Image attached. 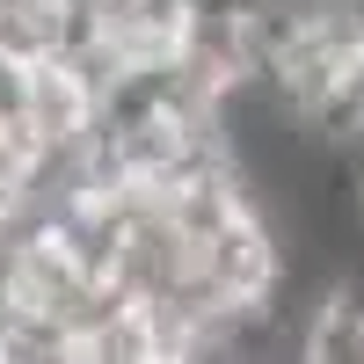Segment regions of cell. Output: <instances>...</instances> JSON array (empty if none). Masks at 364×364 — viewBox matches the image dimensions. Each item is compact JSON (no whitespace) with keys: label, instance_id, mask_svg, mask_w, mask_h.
<instances>
[{"label":"cell","instance_id":"cell-1","mask_svg":"<svg viewBox=\"0 0 364 364\" xmlns=\"http://www.w3.org/2000/svg\"><path fill=\"white\" fill-rule=\"evenodd\" d=\"M204 8H211V0H95V37L124 58L132 73L182 66V51H190Z\"/></svg>","mask_w":364,"mask_h":364},{"label":"cell","instance_id":"cell-2","mask_svg":"<svg viewBox=\"0 0 364 364\" xmlns=\"http://www.w3.org/2000/svg\"><path fill=\"white\" fill-rule=\"evenodd\" d=\"M0 364H87V328L44 306H0Z\"/></svg>","mask_w":364,"mask_h":364}]
</instances>
